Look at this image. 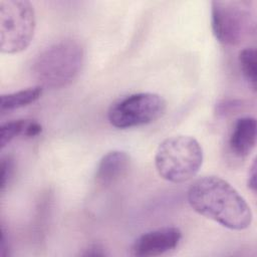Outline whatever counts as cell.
Returning a JSON list of instances; mask_svg holds the SVG:
<instances>
[{
  "mask_svg": "<svg viewBox=\"0 0 257 257\" xmlns=\"http://www.w3.org/2000/svg\"><path fill=\"white\" fill-rule=\"evenodd\" d=\"M247 185H248V188L253 193L256 192V162L255 161L252 163V166L248 172Z\"/></svg>",
  "mask_w": 257,
  "mask_h": 257,
  "instance_id": "15",
  "label": "cell"
},
{
  "mask_svg": "<svg viewBox=\"0 0 257 257\" xmlns=\"http://www.w3.org/2000/svg\"><path fill=\"white\" fill-rule=\"evenodd\" d=\"M83 256H106L108 253L100 244H91L81 253Z\"/></svg>",
  "mask_w": 257,
  "mask_h": 257,
  "instance_id": "14",
  "label": "cell"
},
{
  "mask_svg": "<svg viewBox=\"0 0 257 257\" xmlns=\"http://www.w3.org/2000/svg\"><path fill=\"white\" fill-rule=\"evenodd\" d=\"M83 60L82 45L75 39L65 38L40 51L32 62L31 71L42 87L60 88L77 77Z\"/></svg>",
  "mask_w": 257,
  "mask_h": 257,
  "instance_id": "2",
  "label": "cell"
},
{
  "mask_svg": "<svg viewBox=\"0 0 257 257\" xmlns=\"http://www.w3.org/2000/svg\"><path fill=\"white\" fill-rule=\"evenodd\" d=\"M42 125L34 119H15L1 124L0 147L3 150L17 137L34 138L41 134Z\"/></svg>",
  "mask_w": 257,
  "mask_h": 257,
  "instance_id": "10",
  "label": "cell"
},
{
  "mask_svg": "<svg viewBox=\"0 0 257 257\" xmlns=\"http://www.w3.org/2000/svg\"><path fill=\"white\" fill-rule=\"evenodd\" d=\"M241 72L249 86L256 90L257 69H256V50L253 47L243 48L238 56Z\"/></svg>",
  "mask_w": 257,
  "mask_h": 257,
  "instance_id": "12",
  "label": "cell"
},
{
  "mask_svg": "<svg viewBox=\"0 0 257 257\" xmlns=\"http://www.w3.org/2000/svg\"><path fill=\"white\" fill-rule=\"evenodd\" d=\"M166 108L167 103L162 95L138 92L113 102L107 111V118L116 128H131L156 121L164 115Z\"/></svg>",
  "mask_w": 257,
  "mask_h": 257,
  "instance_id": "6",
  "label": "cell"
},
{
  "mask_svg": "<svg viewBox=\"0 0 257 257\" xmlns=\"http://www.w3.org/2000/svg\"><path fill=\"white\" fill-rule=\"evenodd\" d=\"M203 159L202 146L195 138L177 135L159 145L155 154V167L164 180L181 184L198 174Z\"/></svg>",
  "mask_w": 257,
  "mask_h": 257,
  "instance_id": "3",
  "label": "cell"
},
{
  "mask_svg": "<svg viewBox=\"0 0 257 257\" xmlns=\"http://www.w3.org/2000/svg\"><path fill=\"white\" fill-rule=\"evenodd\" d=\"M15 172V164L13 159L9 156L2 157L1 159V180H0V191L3 193L10 181L12 180Z\"/></svg>",
  "mask_w": 257,
  "mask_h": 257,
  "instance_id": "13",
  "label": "cell"
},
{
  "mask_svg": "<svg viewBox=\"0 0 257 257\" xmlns=\"http://www.w3.org/2000/svg\"><path fill=\"white\" fill-rule=\"evenodd\" d=\"M9 250V239L6 235V230L2 226L1 228V239H0V256H7Z\"/></svg>",
  "mask_w": 257,
  "mask_h": 257,
  "instance_id": "16",
  "label": "cell"
},
{
  "mask_svg": "<svg viewBox=\"0 0 257 257\" xmlns=\"http://www.w3.org/2000/svg\"><path fill=\"white\" fill-rule=\"evenodd\" d=\"M182 240L178 227L165 226L139 236L131 246V254L137 257H152L176 249Z\"/></svg>",
  "mask_w": 257,
  "mask_h": 257,
  "instance_id": "7",
  "label": "cell"
},
{
  "mask_svg": "<svg viewBox=\"0 0 257 257\" xmlns=\"http://www.w3.org/2000/svg\"><path fill=\"white\" fill-rule=\"evenodd\" d=\"M211 27L218 42L235 46L254 32L255 18L244 2L212 1Z\"/></svg>",
  "mask_w": 257,
  "mask_h": 257,
  "instance_id": "5",
  "label": "cell"
},
{
  "mask_svg": "<svg viewBox=\"0 0 257 257\" xmlns=\"http://www.w3.org/2000/svg\"><path fill=\"white\" fill-rule=\"evenodd\" d=\"M42 92L43 87L41 85H35L18 91L3 93L0 96V110L1 112L11 111L29 105L40 98Z\"/></svg>",
  "mask_w": 257,
  "mask_h": 257,
  "instance_id": "11",
  "label": "cell"
},
{
  "mask_svg": "<svg viewBox=\"0 0 257 257\" xmlns=\"http://www.w3.org/2000/svg\"><path fill=\"white\" fill-rule=\"evenodd\" d=\"M36 27L33 5L26 0L0 1V50L15 54L31 43Z\"/></svg>",
  "mask_w": 257,
  "mask_h": 257,
  "instance_id": "4",
  "label": "cell"
},
{
  "mask_svg": "<svg viewBox=\"0 0 257 257\" xmlns=\"http://www.w3.org/2000/svg\"><path fill=\"white\" fill-rule=\"evenodd\" d=\"M191 208L230 230L247 229L252 222V211L246 200L227 181L217 176L197 179L187 194Z\"/></svg>",
  "mask_w": 257,
  "mask_h": 257,
  "instance_id": "1",
  "label": "cell"
},
{
  "mask_svg": "<svg viewBox=\"0 0 257 257\" xmlns=\"http://www.w3.org/2000/svg\"><path fill=\"white\" fill-rule=\"evenodd\" d=\"M256 119L252 116H243L236 120L230 139L229 147L232 153L239 158H246L256 145Z\"/></svg>",
  "mask_w": 257,
  "mask_h": 257,
  "instance_id": "9",
  "label": "cell"
},
{
  "mask_svg": "<svg viewBox=\"0 0 257 257\" xmlns=\"http://www.w3.org/2000/svg\"><path fill=\"white\" fill-rule=\"evenodd\" d=\"M131 164L128 154L114 150L106 153L98 162L95 172V180L102 186H109L123 177Z\"/></svg>",
  "mask_w": 257,
  "mask_h": 257,
  "instance_id": "8",
  "label": "cell"
}]
</instances>
